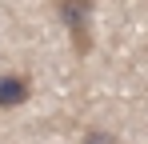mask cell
I'll use <instances>...</instances> for the list:
<instances>
[{
    "instance_id": "obj_2",
    "label": "cell",
    "mask_w": 148,
    "mask_h": 144,
    "mask_svg": "<svg viewBox=\"0 0 148 144\" xmlns=\"http://www.w3.org/2000/svg\"><path fill=\"white\" fill-rule=\"evenodd\" d=\"M28 96H32L28 76H20V72H4V76H0V108H4V112L28 104Z\"/></svg>"
},
{
    "instance_id": "obj_1",
    "label": "cell",
    "mask_w": 148,
    "mask_h": 144,
    "mask_svg": "<svg viewBox=\"0 0 148 144\" xmlns=\"http://www.w3.org/2000/svg\"><path fill=\"white\" fill-rule=\"evenodd\" d=\"M92 8H96V0H56V12H60V20L68 24L72 44H76L80 56H84L88 44H92V32H88V16H92Z\"/></svg>"
},
{
    "instance_id": "obj_3",
    "label": "cell",
    "mask_w": 148,
    "mask_h": 144,
    "mask_svg": "<svg viewBox=\"0 0 148 144\" xmlns=\"http://www.w3.org/2000/svg\"><path fill=\"white\" fill-rule=\"evenodd\" d=\"M84 144H116V136H112V132H96V128H92V132L84 136Z\"/></svg>"
}]
</instances>
